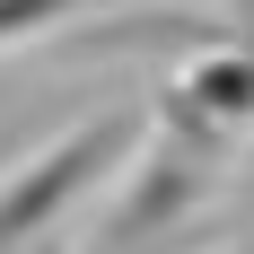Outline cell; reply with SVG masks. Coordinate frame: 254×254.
Returning <instances> with one entry per match:
<instances>
[{
  "instance_id": "1",
  "label": "cell",
  "mask_w": 254,
  "mask_h": 254,
  "mask_svg": "<svg viewBox=\"0 0 254 254\" xmlns=\"http://www.w3.org/2000/svg\"><path fill=\"white\" fill-rule=\"evenodd\" d=\"M105 158H123V123H114V114L79 123L62 149H44L26 176H9V184H0V246L44 237V219H62V202L97 184V167H105Z\"/></svg>"
},
{
  "instance_id": "2",
  "label": "cell",
  "mask_w": 254,
  "mask_h": 254,
  "mask_svg": "<svg viewBox=\"0 0 254 254\" xmlns=\"http://www.w3.org/2000/svg\"><path fill=\"white\" fill-rule=\"evenodd\" d=\"M184 193H193V176H184L176 158H149V167H140V193H131V210H123L105 237H140V228H158L167 210H184Z\"/></svg>"
},
{
  "instance_id": "3",
  "label": "cell",
  "mask_w": 254,
  "mask_h": 254,
  "mask_svg": "<svg viewBox=\"0 0 254 254\" xmlns=\"http://www.w3.org/2000/svg\"><path fill=\"white\" fill-rule=\"evenodd\" d=\"M184 114H254V62H210V70H193V88H184Z\"/></svg>"
},
{
  "instance_id": "4",
  "label": "cell",
  "mask_w": 254,
  "mask_h": 254,
  "mask_svg": "<svg viewBox=\"0 0 254 254\" xmlns=\"http://www.w3.org/2000/svg\"><path fill=\"white\" fill-rule=\"evenodd\" d=\"M79 9H97V0H0V44H26V35H44Z\"/></svg>"
},
{
  "instance_id": "5",
  "label": "cell",
  "mask_w": 254,
  "mask_h": 254,
  "mask_svg": "<svg viewBox=\"0 0 254 254\" xmlns=\"http://www.w3.org/2000/svg\"><path fill=\"white\" fill-rule=\"evenodd\" d=\"M0 254H26V246H0Z\"/></svg>"
}]
</instances>
